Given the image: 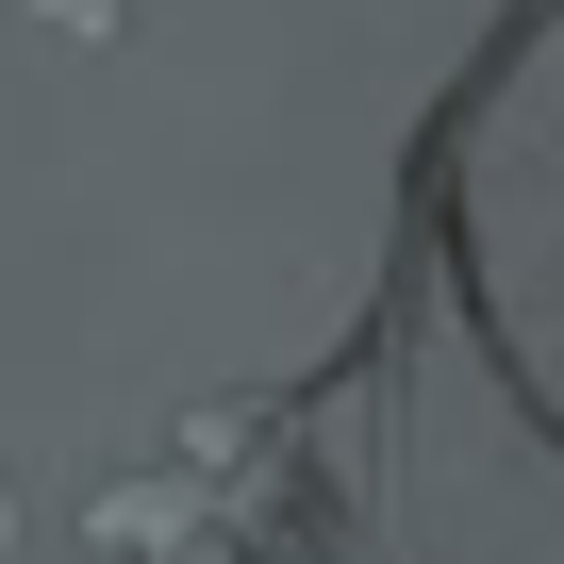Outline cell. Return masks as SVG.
<instances>
[{
  "mask_svg": "<svg viewBox=\"0 0 564 564\" xmlns=\"http://www.w3.org/2000/svg\"><path fill=\"white\" fill-rule=\"evenodd\" d=\"M0 18H51V34H117V0H0Z\"/></svg>",
  "mask_w": 564,
  "mask_h": 564,
  "instance_id": "7a4b0ae2",
  "label": "cell"
},
{
  "mask_svg": "<svg viewBox=\"0 0 564 564\" xmlns=\"http://www.w3.org/2000/svg\"><path fill=\"white\" fill-rule=\"evenodd\" d=\"M349 399L366 366L183 415L166 465L100 498V564H349Z\"/></svg>",
  "mask_w": 564,
  "mask_h": 564,
  "instance_id": "6da1fadb",
  "label": "cell"
},
{
  "mask_svg": "<svg viewBox=\"0 0 564 564\" xmlns=\"http://www.w3.org/2000/svg\"><path fill=\"white\" fill-rule=\"evenodd\" d=\"M0 547H18V481H0Z\"/></svg>",
  "mask_w": 564,
  "mask_h": 564,
  "instance_id": "3957f363",
  "label": "cell"
}]
</instances>
